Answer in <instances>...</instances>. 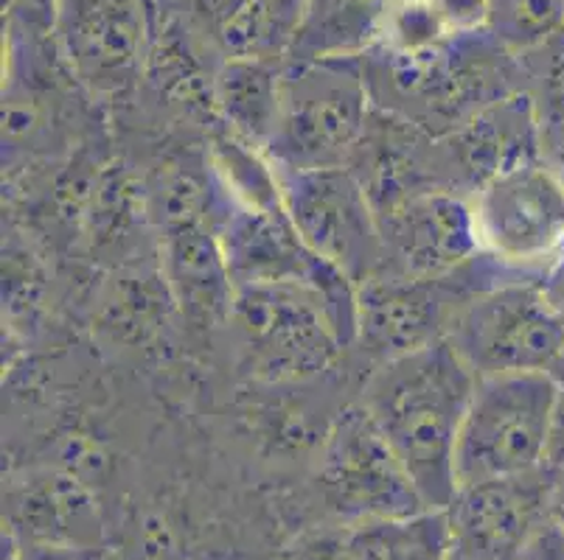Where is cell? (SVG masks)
I'll return each instance as SVG.
<instances>
[{
    "label": "cell",
    "mask_w": 564,
    "mask_h": 560,
    "mask_svg": "<svg viewBox=\"0 0 564 560\" xmlns=\"http://www.w3.org/2000/svg\"><path fill=\"white\" fill-rule=\"evenodd\" d=\"M478 376L447 339L371 370L360 393L430 510L458 491L455 454Z\"/></svg>",
    "instance_id": "1"
},
{
    "label": "cell",
    "mask_w": 564,
    "mask_h": 560,
    "mask_svg": "<svg viewBox=\"0 0 564 560\" xmlns=\"http://www.w3.org/2000/svg\"><path fill=\"white\" fill-rule=\"evenodd\" d=\"M371 121L366 56L284 62L281 112L267 157L290 172L351 166Z\"/></svg>",
    "instance_id": "2"
},
{
    "label": "cell",
    "mask_w": 564,
    "mask_h": 560,
    "mask_svg": "<svg viewBox=\"0 0 564 560\" xmlns=\"http://www.w3.org/2000/svg\"><path fill=\"white\" fill-rule=\"evenodd\" d=\"M558 395L551 373L478 378L455 454L458 487L545 469Z\"/></svg>",
    "instance_id": "3"
},
{
    "label": "cell",
    "mask_w": 564,
    "mask_h": 560,
    "mask_svg": "<svg viewBox=\"0 0 564 560\" xmlns=\"http://www.w3.org/2000/svg\"><path fill=\"white\" fill-rule=\"evenodd\" d=\"M444 339L478 378L551 373L564 353V322L540 277H511L466 297Z\"/></svg>",
    "instance_id": "4"
},
{
    "label": "cell",
    "mask_w": 564,
    "mask_h": 560,
    "mask_svg": "<svg viewBox=\"0 0 564 560\" xmlns=\"http://www.w3.org/2000/svg\"><path fill=\"white\" fill-rule=\"evenodd\" d=\"M228 322L264 382H310L346 351L323 297L304 284L239 286Z\"/></svg>",
    "instance_id": "5"
},
{
    "label": "cell",
    "mask_w": 564,
    "mask_h": 560,
    "mask_svg": "<svg viewBox=\"0 0 564 560\" xmlns=\"http://www.w3.org/2000/svg\"><path fill=\"white\" fill-rule=\"evenodd\" d=\"M315 485L323 510L340 527L427 510L402 460L360 400L343 409L323 438Z\"/></svg>",
    "instance_id": "6"
},
{
    "label": "cell",
    "mask_w": 564,
    "mask_h": 560,
    "mask_svg": "<svg viewBox=\"0 0 564 560\" xmlns=\"http://www.w3.org/2000/svg\"><path fill=\"white\" fill-rule=\"evenodd\" d=\"M51 40L87 92L121 99L150 70L152 0H51Z\"/></svg>",
    "instance_id": "7"
},
{
    "label": "cell",
    "mask_w": 564,
    "mask_h": 560,
    "mask_svg": "<svg viewBox=\"0 0 564 560\" xmlns=\"http://www.w3.org/2000/svg\"><path fill=\"white\" fill-rule=\"evenodd\" d=\"M279 179L286 216L312 253L337 266L357 286L388 266L377 208L351 166L279 168Z\"/></svg>",
    "instance_id": "8"
},
{
    "label": "cell",
    "mask_w": 564,
    "mask_h": 560,
    "mask_svg": "<svg viewBox=\"0 0 564 560\" xmlns=\"http://www.w3.org/2000/svg\"><path fill=\"white\" fill-rule=\"evenodd\" d=\"M469 199L480 250L514 275L540 277L564 255V183L545 161L486 179Z\"/></svg>",
    "instance_id": "9"
},
{
    "label": "cell",
    "mask_w": 564,
    "mask_h": 560,
    "mask_svg": "<svg viewBox=\"0 0 564 560\" xmlns=\"http://www.w3.org/2000/svg\"><path fill=\"white\" fill-rule=\"evenodd\" d=\"M471 264L449 277H410L393 270L368 277L366 284L357 286L354 348H360L362 356L379 367L441 342L460 303L486 289L466 284Z\"/></svg>",
    "instance_id": "10"
},
{
    "label": "cell",
    "mask_w": 564,
    "mask_h": 560,
    "mask_svg": "<svg viewBox=\"0 0 564 560\" xmlns=\"http://www.w3.org/2000/svg\"><path fill=\"white\" fill-rule=\"evenodd\" d=\"M553 487L556 480L547 469L460 485L444 510L453 552L469 560H517L533 532L551 518Z\"/></svg>",
    "instance_id": "11"
},
{
    "label": "cell",
    "mask_w": 564,
    "mask_h": 560,
    "mask_svg": "<svg viewBox=\"0 0 564 560\" xmlns=\"http://www.w3.org/2000/svg\"><path fill=\"white\" fill-rule=\"evenodd\" d=\"M388 266L410 277H449L484 255L471 199L449 188L419 191L379 213Z\"/></svg>",
    "instance_id": "12"
},
{
    "label": "cell",
    "mask_w": 564,
    "mask_h": 560,
    "mask_svg": "<svg viewBox=\"0 0 564 560\" xmlns=\"http://www.w3.org/2000/svg\"><path fill=\"white\" fill-rule=\"evenodd\" d=\"M306 0H169L199 56L286 62Z\"/></svg>",
    "instance_id": "13"
},
{
    "label": "cell",
    "mask_w": 564,
    "mask_h": 560,
    "mask_svg": "<svg viewBox=\"0 0 564 560\" xmlns=\"http://www.w3.org/2000/svg\"><path fill=\"white\" fill-rule=\"evenodd\" d=\"M3 524L12 547L105 549V521L94 491L70 471H34L3 496Z\"/></svg>",
    "instance_id": "14"
},
{
    "label": "cell",
    "mask_w": 564,
    "mask_h": 560,
    "mask_svg": "<svg viewBox=\"0 0 564 560\" xmlns=\"http://www.w3.org/2000/svg\"><path fill=\"white\" fill-rule=\"evenodd\" d=\"M444 168L469 185V197L486 179L542 157V121L525 90L484 107L480 112L447 132L441 143Z\"/></svg>",
    "instance_id": "15"
},
{
    "label": "cell",
    "mask_w": 564,
    "mask_h": 560,
    "mask_svg": "<svg viewBox=\"0 0 564 560\" xmlns=\"http://www.w3.org/2000/svg\"><path fill=\"white\" fill-rule=\"evenodd\" d=\"M163 277L177 306L197 322H228L236 286L214 222L161 230Z\"/></svg>",
    "instance_id": "16"
},
{
    "label": "cell",
    "mask_w": 564,
    "mask_h": 560,
    "mask_svg": "<svg viewBox=\"0 0 564 560\" xmlns=\"http://www.w3.org/2000/svg\"><path fill=\"white\" fill-rule=\"evenodd\" d=\"M284 62L230 59L217 65L208 81V105L239 141L267 154L281 112Z\"/></svg>",
    "instance_id": "17"
},
{
    "label": "cell",
    "mask_w": 564,
    "mask_h": 560,
    "mask_svg": "<svg viewBox=\"0 0 564 560\" xmlns=\"http://www.w3.org/2000/svg\"><path fill=\"white\" fill-rule=\"evenodd\" d=\"M393 0H306L286 62L362 59L382 43Z\"/></svg>",
    "instance_id": "18"
},
{
    "label": "cell",
    "mask_w": 564,
    "mask_h": 560,
    "mask_svg": "<svg viewBox=\"0 0 564 560\" xmlns=\"http://www.w3.org/2000/svg\"><path fill=\"white\" fill-rule=\"evenodd\" d=\"M346 560H449L453 530L444 510L373 518L343 527Z\"/></svg>",
    "instance_id": "19"
},
{
    "label": "cell",
    "mask_w": 564,
    "mask_h": 560,
    "mask_svg": "<svg viewBox=\"0 0 564 560\" xmlns=\"http://www.w3.org/2000/svg\"><path fill=\"white\" fill-rule=\"evenodd\" d=\"M564 29V0H491L489 31L514 54Z\"/></svg>",
    "instance_id": "20"
},
{
    "label": "cell",
    "mask_w": 564,
    "mask_h": 560,
    "mask_svg": "<svg viewBox=\"0 0 564 560\" xmlns=\"http://www.w3.org/2000/svg\"><path fill=\"white\" fill-rule=\"evenodd\" d=\"M455 40L430 0H393L377 48L397 56H419Z\"/></svg>",
    "instance_id": "21"
},
{
    "label": "cell",
    "mask_w": 564,
    "mask_h": 560,
    "mask_svg": "<svg viewBox=\"0 0 564 560\" xmlns=\"http://www.w3.org/2000/svg\"><path fill=\"white\" fill-rule=\"evenodd\" d=\"M520 68L525 92L540 112L542 127L564 121V29L553 31L540 45L522 51Z\"/></svg>",
    "instance_id": "22"
},
{
    "label": "cell",
    "mask_w": 564,
    "mask_h": 560,
    "mask_svg": "<svg viewBox=\"0 0 564 560\" xmlns=\"http://www.w3.org/2000/svg\"><path fill=\"white\" fill-rule=\"evenodd\" d=\"M455 37L480 34L491 25V0H430Z\"/></svg>",
    "instance_id": "23"
},
{
    "label": "cell",
    "mask_w": 564,
    "mask_h": 560,
    "mask_svg": "<svg viewBox=\"0 0 564 560\" xmlns=\"http://www.w3.org/2000/svg\"><path fill=\"white\" fill-rule=\"evenodd\" d=\"M286 560H346L343 527L335 524V527H326V530L299 538V543L290 549Z\"/></svg>",
    "instance_id": "24"
},
{
    "label": "cell",
    "mask_w": 564,
    "mask_h": 560,
    "mask_svg": "<svg viewBox=\"0 0 564 560\" xmlns=\"http://www.w3.org/2000/svg\"><path fill=\"white\" fill-rule=\"evenodd\" d=\"M517 560H564V527L556 518H547L540 530L533 532L531 541L522 547Z\"/></svg>",
    "instance_id": "25"
},
{
    "label": "cell",
    "mask_w": 564,
    "mask_h": 560,
    "mask_svg": "<svg viewBox=\"0 0 564 560\" xmlns=\"http://www.w3.org/2000/svg\"><path fill=\"white\" fill-rule=\"evenodd\" d=\"M105 549L48 547V543H20L12 547L9 560H99Z\"/></svg>",
    "instance_id": "26"
},
{
    "label": "cell",
    "mask_w": 564,
    "mask_h": 560,
    "mask_svg": "<svg viewBox=\"0 0 564 560\" xmlns=\"http://www.w3.org/2000/svg\"><path fill=\"white\" fill-rule=\"evenodd\" d=\"M540 289L545 295V300L551 303V308L556 311L558 320L564 322V255L556 264L547 266L540 275Z\"/></svg>",
    "instance_id": "27"
},
{
    "label": "cell",
    "mask_w": 564,
    "mask_h": 560,
    "mask_svg": "<svg viewBox=\"0 0 564 560\" xmlns=\"http://www.w3.org/2000/svg\"><path fill=\"white\" fill-rule=\"evenodd\" d=\"M542 157L564 183V121L542 127Z\"/></svg>",
    "instance_id": "28"
},
{
    "label": "cell",
    "mask_w": 564,
    "mask_h": 560,
    "mask_svg": "<svg viewBox=\"0 0 564 560\" xmlns=\"http://www.w3.org/2000/svg\"><path fill=\"white\" fill-rule=\"evenodd\" d=\"M545 469L551 471L553 480H564V387H562V395H558L556 424H553V438H551V449H547Z\"/></svg>",
    "instance_id": "29"
},
{
    "label": "cell",
    "mask_w": 564,
    "mask_h": 560,
    "mask_svg": "<svg viewBox=\"0 0 564 560\" xmlns=\"http://www.w3.org/2000/svg\"><path fill=\"white\" fill-rule=\"evenodd\" d=\"M551 516L564 527V480H556V487H553Z\"/></svg>",
    "instance_id": "30"
},
{
    "label": "cell",
    "mask_w": 564,
    "mask_h": 560,
    "mask_svg": "<svg viewBox=\"0 0 564 560\" xmlns=\"http://www.w3.org/2000/svg\"><path fill=\"white\" fill-rule=\"evenodd\" d=\"M551 376H553V378H556V382H558V384H562V387H564V353H562V356H558V362H556V364H553V370H551Z\"/></svg>",
    "instance_id": "31"
},
{
    "label": "cell",
    "mask_w": 564,
    "mask_h": 560,
    "mask_svg": "<svg viewBox=\"0 0 564 560\" xmlns=\"http://www.w3.org/2000/svg\"><path fill=\"white\" fill-rule=\"evenodd\" d=\"M99 560H132V558H124V554H116V552H110V549H105Z\"/></svg>",
    "instance_id": "32"
},
{
    "label": "cell",
    "mask_w": 564,
    "mask_h": 560,
    "mask_svg": "<svg viewBox=\"0 0 564 560\" xmlns=\"http://www.w3.org/2000/svg\"><path fill=\"white\" fill-rule=\"evenodd\" d=\"M449 560H469V558H464V554H458V552H453V554H449Z\"/></svg>",
    "instance_id": "33"
},
{
    "label": "cell",
    "mask_w": 564,
    "mask_h": 560,
    "mask_svg": "<svg viewBox=\"0 0 564 560\" xmlns=\"http://www.w3.org/2000/svg\"><path fill=\"white\" fill-rule=\"evenodd\" d=\"M166 3H169V0H166Z\"/></svg>",
    "instance_id": "34"
}]
</instances>
